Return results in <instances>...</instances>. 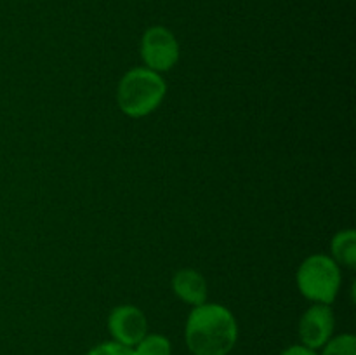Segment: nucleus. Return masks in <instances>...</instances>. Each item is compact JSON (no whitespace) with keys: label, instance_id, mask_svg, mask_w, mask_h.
<instances>
[{"label":"nucleus","instance_id":"nucleus-1","mask_svg":"<svg viewBox=\"0 0 356 355\" xmlns=\"http://www.w3.org/2000/svg\"><path fill=\"white\" fill-rule=\"evenodd\" d=\"M238 340V326L226 306L204 303L190 312L184 341L193 355H228Z\"/></svg>","mask_w":356,"mask_h":355},{"label":"nucleus","instance_id":"nucleus-2","mask_svg":"<svg viewBox=\"0 0 356 355\" xmlns=\"http://www.w3.org/2000/svg\"><path fill=\"white\" fill-rule=\"evenodd\" d=\"M165 93L167 86L160 73L148 68H132L118 84L117 103L127 117L141 118L160 106Z\"/></svg>","mask_w":356,"mask_h":355},{"label":"nucleus","instance_id":"nucleus-3","mask_svg":"<svg viewBox=\"0 0 356 355\" xmlns=\"http://www.w3.org/2000/svg\"><path fill=\"white\" fill-rule=\"evenodd\" d=\"M296 282L306 299L330 305L341 287L339 265L325 254H313L301 263Z\"/></svg>","mask_w":356,"mask_h":355},{"label":"nucleus","instance_id":"nucleus-4","mask_svg":"<svg viewBox=\"0 0 356 355\" xmlns=\"http://www.w3.org/2000/svg\"><path fill=\"white\" fill-rule=\"evenodd\" d=\"M141 58L153 72H169L179 59V44L165 26H152L143 33Z\"/></svg>","mask_w":356,"mask_h":355},{"label":"nucleus","instance_id":"nucleus-5","mask_svg":"<svg viewBox=\"0 0 356 355\" xmlns=\"http://www.w3.org/2000/svg\"><path fill=\"white\" fill-rule=\"evenodd\" d=\"M108 331L113 341L134 348L148 334V320L138 306H115L108 317Z\"/></svg>","mask_w":356,"mask_h":355},{"label":"nucleus","instance_id":"nucleus-6","mask_svg":"<svg viewBox=\"0 0 356 355\" xmlns=\"http://www.w3.org/2000/svg\"><path fill=\"white\" fill-rule=\"evenodd\" d=\"M334 327H336V317L330 305L315 303L302 313L299 320L301 343L313 350H318L332 338Z\"/></svg>","mask_w":356,"mask_h":355},{"label":"nucleus","instance_id":"nucleus-7","mask_svg":"<svg viewBox=\"0 0 356 355\" xmlns=\"http://www.w3.org/2000/svg\"><path fill=\"white\" fill-rule=\"evenodd\" d=\"M172 291L188 305H204L207 301V282L204 275L191 268L179 270L172 277Z\"/></svg>","mask_w":356,"mask_h":355},{"label":"nucleus","instance_id":"nucleus-8","mask_svg":"<svg viewBox=\"0 0 356 355\" xmlns=\"http://www.w3.org/2000/svg\"><path fill=\"white\" fill-rule=\"evenodd\" d=\"M332 254L337 265L353 270L356 267V232L355 230H341L332 239Z\"/></svg>","mask_w":356,"mask_h":355},{"label":"nucleus","instance_id":"nucleus-9","mask_svg":"<svg viewBox=\"0 0 356 355\" xmlns=\"http://www.w3.org/2000/svg\"><path fill=\"white\" fill-rule=\"evenodd\" d=\"M136 355H172V345L163 334H146L134 347Z\"/></svg>","mask_w":356,"mask_h":355},{"label":"nucleus","instance_id":"nucleus-10","mask_svg":"<svg viewBox=\"0 0 356 355\" xmlns=\"http://www.w3.org/2000/svg\"><path fill=\"white\" fill-rule=\"evenodd\" d=\"M320 355H356V338L350 333L330 338L322 347Z\"/></svg>","mask_w":356,"mask_h":355},{"label":"nucleus","instance_id":"nucleus-11","mask_svg":"<svg viewBox=\"0 0 356 355\" xmlns=\"http://www.w3.org/2000/svg\"><path fill=\"white\" fill-rule=\"evenodd\" d=\"M87 355H136L134 348L125 347V345L117 343V341H104V343L96 345L87 352Z\"/></svg>","mask_w":356,"mask_h":355},{"label":"nucleus","instance_id":"nucleus-12","mask_svg":"<svg viewBox=\"0 0 356 355\" xmlns=\"http://www.w3.org/2000/svg\"><path fill=\"white\" fill-rule=\"evenodd\" d=\"M280 355H318L316 350L306 347V345H292V347H287L285 350L280 352Z\"/></svg>","mask_w":356,"mask_h":355}]
</instances>
